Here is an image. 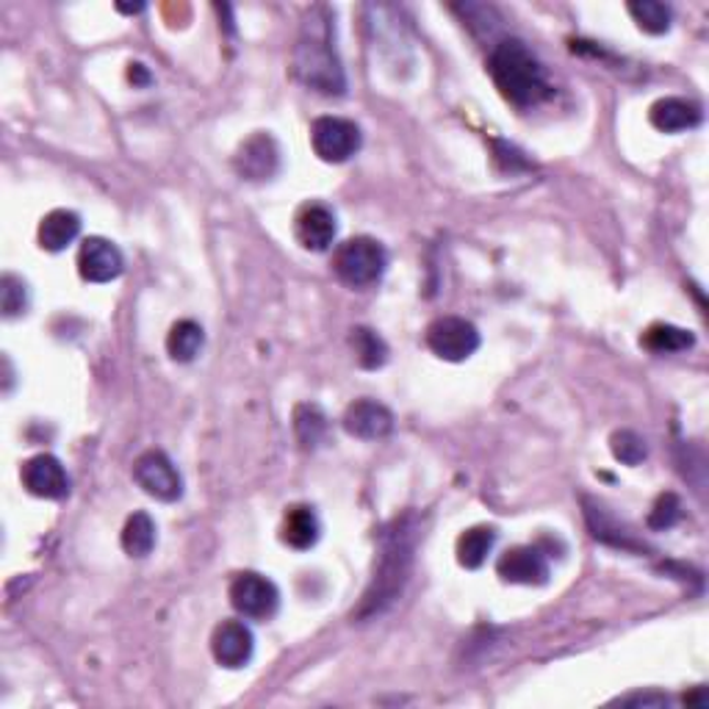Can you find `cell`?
I'll return each mask as SVG.
<instances>
[{
	"mask_svg": "<svg viewBox=\"0 0 709 709\" xmlns=\"http://www.w3.org/2000/svg\"><path fill=\"white\" fill-rule=\"evenodd\" d=\"M416 538H419V532H416L413 516L394 519L380 532L375 577H372L369 590L364 594V605H361L358 618L380 616L388 605H394L402 596L405 583L410 577V565H413Z\"/></svg>",
	"mask_w": 709,
	"mask_h": 709,
	"instance_id": "obj_1",
	"label": "cell"
},
{
	"mask_svg": "<svg viewBox=\"0 0 709 709\" xmlns=\"http://www.w3.org/2000/svg\"><path fill=\"white\" fill-rule=\"evenodd\" d=\"M333 18L324 7H313L302 20L295 45V76L322 95H344L346 78L333 40Z\"/></svg>",
	"mask_w": 709,
	"mask_h": 709,
	"instance_id": "obj_2",
	"label": "cell"
},
{
	"mask_svg": "<svg viewBox=\"0 0 709 709\" xmlns=\"http://www.w3.org/2000/svg\"><path fill=\"white\" fill-rule=\"evenodd\" d=\"M488 73L502 98L519 109H532L552 95L546 69L521 40H502L494 45Z\"/></svg>",
	"mask_w": 709,
	"mask_h": 709,
	"instance_id": "obj_3",
	"label": "cell"
},
{
	"mask_svg": "<svg viewBox=\"0 0 709 709\" xmlns=\"http://www.w3.org/2000/svg\"><path fill=\"white\" fill-rule=\"evenodd\" d=\"M388 253L377 239L355 236L341 244L333 255V272L352 289H366L386 275Z\"/></svg>",
	"mask_w": 709,
	"mask_h": 709,
	"instance_id": "obj_4",
	"label": "cell"
},
{
	"mask_svg": "<svg viewBox=\"0 0 709 709\" xmlns=\"http://www.w3.org/2000/svg\"><path fill=\"white\" fill-rule=\"evenodd\" d=\"M311 145L322 162H350L361 151V128L344 117H319L311 125Z\"/></svg>",
	"mask_w": 709,
	"mask_h": 709,
	"instance_id": "obj_5",
	"label": "cell"
},
{
	"mask_svg": "<svg viewBox=\"0 0 709 709\" xmlns=\"http://www.w3.org/2000/svg\"><path fill=\"white\" fill-rule=\"evenodd\" d=\"M428 346L441 361L461 364V361L472 358L474 352H477L479 333L472 322H466L461 317L435 319L428 328Z\"/></svg>",
	"mask_w": 709,
	"mask_h": 709,
	"instance_id": "obj_6",
	"label": "cell"
},
{
	"mask_svg": "<svg viewBox=\"0 0 709 709\" xmlns=\"http://www.w3.org/2000/svg\"><path fill=\"white\" fill-rule=\"evenodd\" d=\"M133 479L139 488H145V494L156 496L162 502H175L184 494V479L162 450L145 452L133 463Z\"/></svg>",
	"mask_w": 709,
	"mask_h": 709,
	"instance_id": "obj_7",
	"label": "cell"
},
{
	"mask_svg": "<svg viewBox=\"0 0 709 709\" xmlns=\"http://www.w3.org/2000/svg\"><path fill=\"white\" fill-rule=\"evenodd\" d=\"M231 605L236 607V612H242L244 618L253 621H266L277 612L280 607V594H277L275 583L255 572L239 574L231 583Z\"/></svg>",
	"mask_w": 709,
	"mask_h": 709,
	"instance_id": "obj_8",
	"label": "cell"
},
{
	"mask_svg": "<svg viewBox=\"0 0 709 709\" xmlns=\"http://www.w3.org/2000/svg\"><path fill=\"white\" fill-rule=\"evenodd\" d=\"M496 572L510 585H546L549 560L538 546H516L499 557Z\"/></svg>",
	"mask_w": 709,
	"mask_h": 709,
	"instance_id": "obj_9",
	"label": "cell"
},
{
	"mask_svg": "<svg viewBox=\"0 0 709 709\" xmlns=\"http://www.w3.org/2000/svg\"><path fill=\"white\" fill-rule=\"evenodd\" d=\"M122 269H125V261H122V253L117 250V244H111L109 239L92 236L81 244L78 272H81L84 280L111 283L122 275Z\"/></svg>",
	"mask_w": 709,
	"mask_h": 709,
	"instance_id": "obj_10",
	"label": "cell"
},
{
	"mask_svg": "<svg viewBox=\"0 0 709 709\" xmlns=\"http://www.w3.org/2000/svg\"><path fill=\"white\" fill-rule=\"evenodd\" d=\"M344 430L352 439L361 441H380L391 435L394 430V413L386 405L375 402V399H358L352 402L344 413Z\"/></svg>",
	"mask_w": 709,
	"mask_h": 709,
	"instance_id": "obj_11",
	"label": "cell"
},
{
	"mask_svg": "<svg viewBox=\"0 0 709 709\" xmlns=\"http://www.w3.org/2000/svg\"><path fill=\"white\" fill-rule=\"evenodd\" d=\"M335 214L322 202H308L300 208V214L295 220V236L311 253H324L330 244L335 242Z\"/></svg>",
	"mask_w": 709,
	"mask_h": 709,
	"instance_id": "obj_12",
	"label": "cell"
},
{
	"mask_svg": "<svg viewBox=\"0 0 709 709\" xmlns=\"http://www.w3.org/2000/svg\"><path fill=\"white\" fill-rule=\"evenodd\" d=\"M253 632L242 621H222L211 638V652L222 668H244L253 657Z\"/></svg>",
	"mask_w": 709,
	"mask_h": 709,
	"instance_id": "obj_13",
	"label": "cell"
},
{
	"mask_svg": "<svg viewBox=\"0 0 709 709\" xmlns=\"http://www.w3.org/2000/svg\"><path fill=\"white\" fill-rule=\"evenodd\" d=\"M23 485L40 499H64L69 494V477L62 461L53 455H36L23 466Z\"/></svg>",
	"mask_w": 709,
	"mask_h": 709,
	"instance_id": "obj_14",
	"label": "cell"
},
{
	"mask_svg": "<svg viewBox=\"0 0 709 709\" xmlns=\"http://www.w3.org/2000/svg\"><path fill=\"white\" fill-rule=\"evenodd\" d=\"M277 167H280V153H277L275 139L266 133L247 139L236 156V173L244 180H269L275 178Z\"/></svg>",
	"mask_w": 709,
	"mask_h": 709,
	"instance_id": "obj_15",
	"label": "cell"
},
{
	"mask_svg": "<svg viewBox=\"0 0 709 709\" xmlns=\"http://www.w3.org/2000/svg\"><path fill=\"white\" fill-rule=\"evenodd\" d=\"M585 519H588L590 532H594L596 541L607 543V546L623 549V552H643V543L632 535L623 524H618L599 502L594 499H585Z\"/></svg>",
	"mask_w": 709,
	"mask_h": 709,
	"instance_id": "obj_16",
	"label": "cell"
},
{
	"mask_svg": "<svg viewBox=\"0 0 709 709\" xmlns=\"http://www.w3.org/2000/svg\"><path fill=\"white\" fill-rule=\"evenodd\" d=\"M649 120H652V125L657 128V131L682 133V131H690V128L701 125L704 114H701V106L690 103V100L663 98L652 106V111H649Z\"/></svg>",
	"mask_w": 709,
	"mask_h": 709,
	"instance_id": "obj_17",
	"label": "cell"
},
{
	"mask_svg": "<svg viewBox=\"0 0 709 709\" xmlns=\"http://www.w3.org/2000/svg\"><path fill=\"white\" fill-rule=\"evenodd\" d=\"M319 535H322V524H319V516L313 513V508H308V505L289 508V513L283 519V543L286 546L306 552V549L317 546Z\"/></svg>",
	"mask_w": 709,
	"mask_h": 709,
	"instance_id": "obj_18",
	"label": "cell"
},
{
	"mask_svg": "<svg viewBox=\"0 0 709 709\" xmlns=\"http://www.w3.org/2000/svg\"><path fill=\"white\" fill-rule=\"evenodd\" d=\"M81 233V217L76 211H51L40 225V244L47 253H62L67 250V244L76 242V236Z\"/></svg>",
	"mask_w": 709,
	"mask_h": 709,
	"instance_id": "obj_19",
	"label": "cell"
},
{
	"mask_svg": "<svg viewBox=\"0 0 709 709\" xmlns=\"http://www.w3.org/2000/svg\"><path fill=\"white\" fill-rule=\"evenodd\" d=\"M496 530L494 527H472L457 538V563L463 568H479L488 560V554L494 552Z\"/></svg>",
	"mask_w": 709,
	"mask_h": 709,
	"instance_id": "obj_20",
	"label": "cell"
},
{
	"mask_svg": "<svg viewBox=\"0 0 709 709\" xmlns=\"http://www.w3.org/2000/svg\"><path fill=\"white\" fill-rule=\"evenodd\" d=\"M202 344H206V333H202L200 324L191 322V319H184V322L173 324V330H169L167 335L169 358L178 361V364H189V361H195L197 355H200Z\"/></svg>",
	"mask_w": 709,
	"mask_h": 709,
	"instance_id": "obj_21",
	"label": "cell"
},
{
	"mask_svg": "<svg viewBox=\"0 0 709 709\" xmlns=\"http://www.w3.org/2000/svg\"><path fill=\"white\" fill-rule=\"evenodd\" d=\"M641 344L654 355H674V352L690 350L696 344V335L685 328H676V324H652L643 333Z\"/></svg>",
	"mask_w": 709,
	"mask_h": 709,
	"instance_id": "obj_22",
	"label": "cell"
},
{
	"mask_svg": "<svg viewBox=\"0 0 709 709\" xmlns=\"http://www.w3.org/2000/svg\"><path fill=\"white\" fill-rule=\"evenodd\" d=\"M295 433L306 450H317L328 439V416L319 405H297L295 408Z\"/></svg>",
	"mask_w": 709,
	"mask_h": 709,
	"instance_id": "obj_23",
	"label": "cell"
},
{
	"mask_svg": "<svg viewBox=\"0 0 709 709\" xmlns=\"http://www.w3.org/2000/svg\"><path fill=\"white\" fill-rule=\"evenodd\" d=\"M156 546V521L147 513H133L122 530V549L131 557H147Z\"/></svg>",
	"mask_w": 709,
	"mask_h": 709,
	"instance_id": "obj_24",
	"label": "cell"
},
{
	"mask_svg": "<svg viewBox=\"0 0 709 709\" xmlns=\"http://www.w3.org/2000/svg\"><path fill=\"white\" fill-rule=\"evenodd\" d=\"M355 358L364 369H380L388 361V344L372 328H355L350 335Z\"/></svg>",
	"mask_w": 709,
	"mask_h": 709,
	"instance_id": "obj_25",
	"label": "cell"
},
{
	"mask_svg": "<svg viewBox=\"0 0 709 709\" xmlns=\"http://www.w3.org/2000/svg\"><path fill=\"white\" fill-rule=\"evenodd\" d=\"M629 14L646 34H665L671 29V9L665 3H657V0L629 3Z\"/></svg>",
	"mask_w": 709,
	"mask_h": 709,
	"instance_id": "obj_26",
	"label": "cell"
},
{
	"mask_svg": "<svg viewBox=\"0 0 709 709\" xmlns=\"http://www.w3.org/2000/svg\"><path fill=\"white\" fill-rule=\"evenodd\" d=\"M612 455H616V461L627 463V466H638V463L646 461L649 446L638 433L621 430V433L612 435Z\"/></svg>",
	"mask_w": 709,
	"mask_h": 709,
	"instance_id": "obj_27",
	"label": "cell"
},
{
	"mask_svg": "<svg viewBox=\"0 0 709 709\" xmlns=\"http://www.w3.org/2000/svg\"><path fill=\"white\" fill-rule=\"evenodd\" d=\"M0 306H3V313L9 319L20 317L29 308V289H25V283L14 275H3L0 280Z\"/></svg>",
	"mask_w": 709,
	"mask_h": 709,
	"instance_id": "obj_28",
	"label": "cell"
},
{
	"mask_svg": "<svg viewBox=\"0 0 709 709\" xmlns=\"http://www.w3.org/2000/svg\"><path fill=\"white\" fill-rule=\"evenodd\" d=\"M679 519H682L679 496L663 494L657 502H654L652 513H649V527H652V530H671Z\"/></svg>",
	"mask_w": 709,
	"mask_h": 709,
	"instance_id": "obj_29",
	"label": "cell"
},
{
	"mask_svg": "<svg viewBox=\"0 0 709 709\" xmlns=\"http://www.w3.org/2000/svg\"><path fill=\"white\" fill-rule=\"evenodd\" d=\"M621 704L627 707H668V696H660V693H634V696L621 698Z\"/></svg>",
	"mask_w": 709,
	"mask_h": 709,
	"instance_id": "obj_30",
	"label": "cell"
},
{
	"mask_svg": "<svg viewBox=\"0 0 709 709\" xmlns=\"http://www.w3.org/2000/svg\"><path fill=\"white\" fill-rule=\"evenodd\" d=\"M128 78H131V81L136 84V87H147V84L153 81L145 64H131V69H128Z\"/></svg>",
	"mask_w": 709,
	"mask_h": 709,
	"instance_id": "obj_31",
	"label": "cell"
},
{
	"mask_svg": "<svg viewBox=\"0 0 709 709\" xmlns=\"http://www.w3.org/2000/svg\"><path fill=\"white\" fill-rule=\"evenodd\" d=\"M117 9H120V12H125V14H136V12H142L145 7L139 3V7H117Z\"/></svg>",
	"mask_w": 709,
	"mask_h": 709,
	"instance_id": "obj_32",
	"label": "cell"
}]
</instances>
